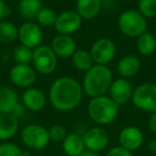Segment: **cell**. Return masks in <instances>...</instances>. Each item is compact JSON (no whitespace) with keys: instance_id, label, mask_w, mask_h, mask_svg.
Masks as SVG:
<instances>
[{"instance_id":"cell-1","label":"cell","mask_w":156,"mask_h":156,"mask_svg":"<svg viewBox=\"0 0 156 156\" xmlns=\"http://www.w3.org/2000/svg\"><path fill=\"white\" fill-rule=\"evenodd\" d=\"M83 95V86L77 79L62 76L57 78L50 86L48 101L56 110L69 112L80 104Z\"/></svg>"},{"instance_id":"cell-2","label":"cell","mask_w":156,"mask_h":156,"mask_svg":"<svg viewBox=\"0 0 156 156\" xmlns=\"http://www.w3.org/2000/svg\"><path fill=\"white\" fill-rule=\"evenodd\" d=\"M112 81V72L107 65L94 64L89 71L85 73L81 86L83 93L92 98L106 95Z\"/></svg>"},{"instance_id":"cell-3","label":"cell","mask_w":156,"mask_h":156,"mask_svg":"<svg viewBox=\"0 0 156 156\" xmlns=\"http://www.w3.org/2000/svg\"><path fill=\"white\" fill-rule=\"evenodd\" d=\"M120 106L108 95L92 98L88 104V115L98 126L108 125L117 119Z\"/></svg>"},{"instance_id":"cell-4","label":"cell","mask_w":156,"mask_h":156,"mask_svg":"<svg viewBox=\"0 0 156 156\" xmlns=\"http://www.w3.org/2000/svg\"><path fill=\"white\" fill-rule=\"evenodd\" d=\"M118 27L125 37L137 39L147 31V20L138 10H126L118 17Z\"/></svg>"},{"instance_id":"cell-5","label":"cell","mask_w":156,"mask_h":156,"mask_svg":"<svg viewBox=\"0 0 156 156\" xmlns=\"http://www.w3.org/2000/svg\"><path fill=\"white\" fill-rule=\"evenodd\" d=\"M31 63L37 73L50 75L58 66V57L51 49L50 45H40L33 49Z\"/></svg>"},{"instance_id":"cell-6","label":"cell","mask_w":156,"mask_h":156,"mask_svg":"<svg viewBox=\"0 0 156 156\" xmlns=\"http://www.w3.org/2000/svg\"><path fill=\"white\" fill-rule=\"evenodd\" d=\"M22 142L31 150H43L49 144L48 129L40 124H28L20 132Z\"/></svg>"},{"instance_id":"cell-7","label":"cell","mask_w":156,"mask_h":156,"mask_svg":"<svg viewBox=\"0 0 156 156\" xmlns=\"http://www.w3.org/2000/svg\"><path fill=\"white\" fill-rule=\"evenodd\" d=\"M132 103L136 108L145 112L156 111V83H143L133 92Z\"/></svg>"},{"instance_id":"cell-8","label":"cell","mask_w":156,"mask_h":156,"mask_svg":"<svg viewBox=\"0 0 156 156\" xmlns=\"http://www.w3.org/2000/svg\"><path fill=\"white\" fill-rule=\"evenodd\" d=\"M90 54L95 64L107 65L115 59L117 55V47L112 40L108 37H101L92 44Z\"/></svg>"},{"instance_id":"cell-9","label":"cell","mask_w":156,"mask_h":156,"mask_svg":"<svg viewBox=\"0 0 156 156\" xmlns=\"http://www.w3.org/2000/svg\"><path fill=\"white\" fill-rule=\"evenodd\" d=\"M83 18L76 10H66L57 16L55 29L58 34L72 35L77 32L83 26Z\"/></svg>"},{"instance_id":"cell-10","label":"cell","mask_w":156,"mask_h":156,"mask_svg":"<svg viewBox=\"0 0 156 156\" xmlns=\"http://www.w3.org/2000/svg\"><path fill=\"white\" fill-rule=\"evenodd\" d=\"M83 142L87 151L101 153L109 144V135L102 126L91 127L83 135Z\"/></svg>"},{"instance_id":"cell-11","label":"cell","mask_w":156,"mask_h":156,"mask_svg":"<svg viewBox=\"0 0 156 156\" xmlns=\"http://www.w3.org/2000/svg\"><path fill=\"white\" fill-rule=\"evenodd\" d=\"M18 40L20 44L34 49L42 45L43 42V31L42 27L33 22H26L18 28Z\"/></svg>"},{"instance_id":"cell-12","label":"cell","mask_w":156,"mask_h":156,"mask_svg":"<svg viewBox=\"0 0 156 156\" xmlns=\"http://www.w3.org/2000/svg\"><path fill=\"white\" fill-rule=\"evenodd\" d=\"M10 79L17 88L28 89L37 80V71L30 64H15L10 71Z\"/></svg>"},{"instance_id":"cell-13","label":"cell","mask_w":156,"mask_h":156,"mask_svg":"<svg viewBox=\"0 0 156 156\" xmlns=\"http://www.w3.org/2000/svg\"><path fill=\"white\" fill-rule=\"evenodd\" d=\"M133 92H134V88L132 83L128 81V79L120 77L113 79L107 94L111 100L115 101L119 106H121L132 101Z\"/></svg>"},{"instance_id":"cell-14","label":"cell","mask_w":156,"mask_h":156,"mask_svg":"<svg viewBox=\"0 0 156 156\" xmlns=\"http://www.w3.org/2000/svg\"><path fill=\"white\" fill-rule=\"evenodd\" d=\"M143 140H144V136L142 130L134 125L125 126L124 128H122L118 136L120 147L130 152L140 149L141 145L143 144Z\"/></svg>"},{"instance_id":"cell-15","label":"cell","mask_w":156,"mask_h":156,"mask_svg":"<svg viewBox=\"0 0 156 156\" xmlns=\"http://www.w3.org/2000/svg\"><path fill=\"white\" fill-rule=\"evenodd\" d=\"M47 103V98L45 93L39 88L30 87L25 89L22 94V104L25 108L32 112H39L43 110Z\"/></svg>"},{"instance_id":"cell-16","label":"cell","mask_w":156,"mask_h":156,"mask_svg":"<svg viewBox=\"0 0 156 156\" xmlns=\"http://www.w3.org/2000/svg\"><path fill=\"white\" fill-rule=\"evenodd\" d=\"M50 47L57 55L58 58H71L74 52L77 50V44L72 35L57 34L52 39Z\"/></svg>"},{"instance_id":"cell-17","label":"cell","mask_w":156,"mask_h":156,"mask_svg":"<svg viewBox=\"0 0 156 156\" xmlns=\"http://www.w3.org/2000/svg\"><path fill=\"white\" fill-rule=\"evenodd\" d=\"M20 120L12 113H0V141H9L18 132Z\"/></svg>"},{"instance_id":"cell-18","label":"cell","mask_w":156,"mask_h":156,"mask_svg":"<svg viewBox=\"0 0 156 156\" xmlns=\"http://www.w3.org/2000/svg\"><path fill=\"white\" fill-rule=\"evenodd\" d=\"M140 60L135 55H126L122 57L117 64V71L122 78H133L140 71Z\"/></svg>"},{"instance_id":"cell-19","label":"cell","mask_w":156,"mask_h":156,"mask_svg":"<svg viewBox=\"0 0 156 156\" xmlns=\"http://www.w3.org/2000/svg\"><path fill=\"white\" fill-rule=\"evenodd\" d=\"M103 8V0H77L76 12L83 20H93L101 13Z\"/></svg>"},{"instance_id":"cell-20","label":"cell","mask_w":156,"mask_h":156,"mask_svg":"<svg viewBox=\"0 0 156 156\" xmlns=\"http://www.w3.org/2000/svg\"><path fill=\"white\" fill-rule=\"evenodd\" d=\"M62 149L66 156H80L86 151L83 136L77 133H69L62 141Z\"/></svg>"},{"instance_id":"cell-21","label":"cell","mask_w":156,"mask_h":156,"mask_svg":"<svg viewBox=\"0 0 156 156\" xmlns=\"http://www.w3.org/2000/svg\"><path fill=\"white\" fill-rule=\"evenodd\" d=\"M18 103L20 98L13 88L8 86L0 87V113H11Z\"/></svg>"},{"instance_id":"cell-22","label":"cell","mask_w":156,"mask_h":156,"mask_svg":"<svg viewBox=\"0 0 156 156\" xmlns=\"http://www.w3.org/2000/svg\"><path fill=\"white\" fill-rule=\"evenodd\" d=\"M42 8L43 3L41 0H20L18 2V10L20 15L28 22L37 20V14Z\"/></svg>"},{"instance_id":"cell-23","label":"cell","mask_w":156,"mask_h":156,"mask_svg":"<svg viewBox=\"0 0 156 156\" xmlns=\"http://www.w3.org/2000/svg\"><path fill=\"white\" fill-rule=\"evenodd\" d=\"M71 58L73 66L77 71L85 72V73L95 64L91 54H90V50L88 51L86 49H77Z\"/></svg>"},{"instance_id":"cell-24","label":"cell","mask_w":156,"mask_h":156,"mask_svg":"<svg viewBox=\"0 0 156 156\" xmlns=\"http://www.w3.org/2000/svg\"><path fill=\"white\" fill-rule=\"evenodd\" d=\"M136 48L138 52L142 56H151L156 51V37L153 33L144 32L139 37H137Z\"/></svg>"},{"instance_id":"cell-25","label":"cell","mask_w":156,"mask_h":156,"mask_svg":"<svg viewBox=\"0 0 156 156\" xmlns=\"http://www.w3.org/2000/svg\"><path fill=\"white\" fill-rule=\"evenodd\" d=\"M18 39V28L9 20L0 22V44L9 45Z\"/></svg>"},{"instance_id":"cell-26","label":"cell","mask_w":156,"mask_h":156,"mask_svg":"<svg viewBox=\"0 0 156 156\" xmlns=\"http://www.w3.org/2000/svg\"><path fill=\"white\" fill-rule=\"evenodd\" d=\"M57 16L58 14L50 8L43 7L41 9V11L39 12L37 16V24L40 25L41 27L44 28H49V27L55 26L57 20Z\"/></svg>"},{"instance_id":"cell-27","label":"cell","mask_w":156,"mask_h":156,"mask_svg":"<svg viewBox=\"0 0 156 156\" xmlns=\"http://www.w3.org/2000/svg\"><path fill=\"white\" fill-rule=\"evenodd\" d=\"M33 49L25 45H17L13 50V59L15 64H30L32 61Z\"/></svg>"},{"instance_id":"cell-28","label":"cell","mask_w":156,"mask_h":156,"mask_svg":"<svg viewBox=\"0 0 156 156\" xmlns=\"http://www.w3.org/2000/svg\"><path fill=\"white\" fill-rule=\"evenodd\" d=\"M138 11L147 20L156 17V0H138Z\"/></svg>"},{"instance_id":"cell-29","label":"cell","mask_w":156,"mask_h":156,"mask_svg":"<svg viewBox=\"0 0 156 156\" xmlns=\"http://www.w3.org/2000/svg\"><path fill=\"white\" fill-rule=\"evenodd\" d=\"M67 129L62 124H54L48 128V135L49 139L52 142H62L67 136Z\"/></svg>"},{"instance_id":"cell-30","label":"cell","mask_w":156,"mask_h":156,"mask_svg":"<svg viewBox=\"0 0 156 156\" xmlns=\"http://www.w3.org/2000/svg\"><path fill=\"white\" fill-rule=\"evenodd\" d=\"M0 156H23V150L15 143L5 141L0 143Z\"/></svg>"},{"instance_id":"cell-31","label":"cell","mask_w":156,"mask_h":156,"mask_svg":"<svg viewBox=\"0 0 156 156\" xmlns=\"http://www.w3.org/2000/svg\"><path fill=\"white\" fill-rule=\"evenodd\" d=\"M105 156H134V154L133 152L128 151L120 145H117V147H113L110 150H108Z\"/></svg>"},{"instance_id":"cell-32","label":"cell","mask_w":156,"mask_h":156,"mask_svg":"<svg viewBox=\"0 0 156 156\" xmlns=\"http://www.w3.org/2000/svg\"><path fill=\"white\" fill-rule=\"evenodd\" d=\"M25 111H26V108H25V106L22 104V103H18L17 105L15 106V108L13 109V111H12V115H15L17 119H20V117H23V115H25Z\"/></svg>"},{"instance_id":"cell-33","label":"cell","mask_w":156,"mask_h":156,"mask_svg":"<svg viewBox=\"0 0 156 156\" xmlns=\"http://www.w3.org/2000/svg\"><path fill=\"white\" fill-rule=\"evenodd\" d=\"M147 126H149V129L151 130V133L156 135V111L151 113L149 121H147Z\"/></svg>"},{"instance_id":"cell-34","label":"cell","mask_w":156,"mask_h":156,"mask_svg":"<svg viewBox=\"0 0 156 156\" xmlns=\"http://www.w3.org/2000/svg\"><path fill=\"white\" fill-rule=\"evenodd\" d=\"M8 14V7L3 0H0V22L3 20L5 16Z\"/></svg>"},{"instance_id":"cell-35","label":"cell","mask_w":156,"mask_h":156,"mask_svg":"<svg viewBox=\"0 0 156 156\" xmlns=\"http://www.w3.org/2000/svg\"><path fill=\"white\" fill-rule=\"evenodd\" d=\"M147 150L151 153H156V138H152L147 142Z\"/></svg>"},{"instance_id":"cell-36","label":"cell","mask_w":156,"mask_h":156,"mask_svg":"<svg viewBox=\"0 0 156 156\" xmlns=\"http://www.w3.org/2000/svg\"><path fill=\"white\" fill-rule=\"evenodd\" d=\"M80 156H102L100 153H95V152H91V151H87L86 150Z\"/></svg>"},{"instance_id":"cell-37","label":"cell","mask_w":156,"mask_h":156,"mask_svg":"<svg viewBox=\"0 0 156 156\" xmlns=\"http://www.w3.org/2000/svg\"><path fill=\"white\" fill-rule=\"evenodd\" d=\"M129 1H138V0H129Z\"/></svg>"},{"instance_id":"cell-38","label":"cell","mask_w":156,"mask_h":156,"mask_svg":"<svg viewBox=\"0 0 156 156\" xmlns=\"http://www.w3.org/2000/svg\"><path fill=\"white\" fill-rule=\"evenodd\" d=\"M30 156H37V155H30Z\"/></svg>"}]
</instances>
